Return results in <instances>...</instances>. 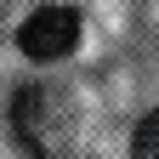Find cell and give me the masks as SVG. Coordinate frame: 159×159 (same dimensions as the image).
<instances>
[{
    "instance_id": "6da1fadb",
    "label": "cell",
    "mask_w": 159,
    "mask_h": 159,
    "mask_svg": "<svg viewBox=\"0 0 159 159\" xmlns=\"http://www.w3.org/2000/svg\"><path fill=\"white\" fill-rule=\"evenodd\" d=\"M11 131L34 159H51L63 148V97L51 85H23L11 97Z\"/></svg>"
},
{
    "instance_id": "7a4b0ae2",
    "label": "cell",
    "mask_w": 159,
    "mask_h": 159,
    "mask_svg": "<svg viewBox=\"0 0 159 159\" xmlns=\"http://www.w3.org/2000/svg\"><path fill=\"white\" fill-rule=\"evenodd\" d=\"M17 46H23L29 63H63L80 46V11L74 6H40L23 29H17Z\"/></svg>"
},
{
    "instance_id": "3957f363",
    "label": "cell",
    "mask_w": 159,
    "mask_h": 159,
    "mask_svg": "<svg viewBox=\"0 0 159 159\" xmlns=\"http://www.w3.org/2000/svg\"><path fill=\"white\" fill-rule=\"evenodd\" d=\"M131 159H159V108L136 119V131H131Z\"/></svg>"
}]
</instances>
